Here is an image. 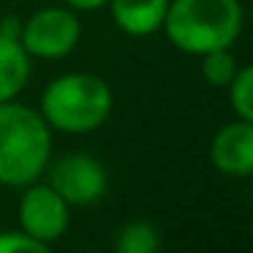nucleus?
<instances>
[{
  "mask_svg": "<svg viewBox=\"0 0 253 253\" xmlns=\"http://www.w3.org/2000/svg\"><path fill=\"white\" fill-rule=\"evenodd\" d=\"M52 136L39 112L14 101L0 104V182L30 185L49 166Z\"/></svg>",
  "mask_w": 253,
  "mask_h": 253,
  "instance_id": "f257e3e1",
  "label": "nucleus"
},
{
  "mask_svg": "<svg viewBox=\"0 0 253 253\" xmlns=\"http://www.w3.org/2000/svg\"><path fill=\"white\" fill-rule=\"evenodd\" d=\"M161 28L177 49L204 55L237 41L242 30V8L237 0H169Z\"/></svg>",
  "mask_w": 253,
  "mask_h": 253,
  "instance_id": "f03ea898",
  "label": "nucleus"
},
{
  "mask_svg": "<svg viewBox=\"0 0 253 253\" xmlns=\"http://www.w3.org/2000/svg\"><path fill=\"white\" fill-rule=\"evenodd\" d=\"M112 112V90L95 74H63L41 95V117L49 128L87 133L104 126Z\"/></svg>",
  "mask_w": 253,
  "mask_h": 253,
  "instance_id": "7ed1b4c3",
  "label": "nucleus"
},
{
  "mask_svg": "<svg viewBox=\"0 0 253 253\" xmlns=\"http://www.w3.org/2000/svg\"><path fill=\"white\" fill-rule=\"evenodd\" d=\"M79 28L77 14L71 8H39L28 22H22L19 30V44L25 46L30 57H41V60H60V57L71 55L79 44Z\"/></svg>",
  "mask_w": 253,
  "mask_h": 253,
  "instance_id": "20e7f679",
  "label": "nucleus"
},
{
  "mask_svg": "<svg viewBox=\"0 0 253 253\" xmlns=\"http://www.w3.org/2000/svg\"><path fill=\"white\" fill-rule=\"evenodd\" d=\"M68 220H71V204L49 182L46 185L30 182L19 199V229L49 248L68 231Z\"/></svg>",
  "mask_w": 253,
  "mask_h": 253,
  "instance_id": "39448f33",
  "label": "nucleus"
},
{
  "mask_svg": "<svg viewBox=\"0 0 253 253\" xmlns=\"http://www.w3.org/2000/svg\"><path fill=\"white\" fill-rule=\"evenodd\" d=\"M49 185L68 204H93L106 193L109 177L98 158L84 153H74L60 158L49 169Z\"/></svg>",
  "mask_w": 253,
  "mask_h": 253,
  "instance_id": "423d86ee",
  "label": "nucleus"
},
{
  "mask_svg": "<svg viewBox=\"0 0 253 253\" xmlns=\"http://www.w3.org/2000/svg\"><path fill=\"white\" fill-rule=\"evenodd\" d=\"M212 166L231 177L253 174V123L237 120L223 126L210 144Z\"/></svg>",
  "mask_w": 253,
  "mask_h": 253,
  "instance_id": "0eeeda50",
  "label": "nucleus"
},
{
  "mask_svg": "<svg viewBox=\"0 0 253 253\" xmlns=\"http://www.w3.org/2000/svg\"><path fill=\"white\" fill-rule=\"evenodd\" d=\"M112 19L128 36H150L164 25L169 0H109Z\"/></svg>",
  "mask_w": 253,
  "mask_h": 253,
  "instance_id": "6e6552de",
  "label": "nucleus"
},
{
  "mask_svg": "<svg viewBox=\"0 0 253 253\" xmlns=\"http://www.w3.org/2000/svg\"><path fill=\"white\" fill-rule=\"evenodd\" d=\"M30 55L17 36L0 33V104L14 101V95L28 84Z\"/></svg>",
  "mask_w": 253,
  "mask_h": 253,
  "instance_id": "1a4fd4ad",
  "label": "nucleus"
},
{
  "mask_svg": "<svg viewBox=\"0 0 253 253\" xmlns=\"http://www.w3.org/2000/svg\"><path fill=\"white\" fill-rule=\"evenodd\" d=\"M161 248V234L150 220H128L115 237L117 253H155Z\"/></svg>",
  "mask_w": 253,
  "mask_h": 253,
  "instance_id": "9d476101",
  "label": "nucleus"
},
{
  "mask_svg": "<svg viewBox=\"0 0 253 253\" xmlns=\"http://www.w3.org/2000/svg\"><path fill=\"white\" fill-rule=\"evenodd\" d=\"M199 57H202V77L207 79L212 87H229L234 74L240 71L237 57L229 52V46H226V49L204 52V55H199Z\"/></svg>",
  "mask_w": 253,
  "mask_h": 253,
  "instance_id": "9b49d317",
  "label": "nucleus"
},
{
  "mask_svg": "<svg viewBox=\"0 0 253 253\" xmlns=\"http://www.w3.org/2000/svg\"><path fill=\"white\" fill-rule=\"evenodd\" d=\"M229 98L237 117L253 123V66H245L234 74L229 84Z\"/></svg>",
  "mask_w": 253,
  "mask_h": 253,
  "instance_id": "f8f14e48",
  "label": "nucleus"
},
{
  "mask_svg": "<svg viewBox=\"0 0 253 253\" xmlns=\"http://www.w3.org/2000/svg\"><path fill=\"white\" fill-rule=\"evenodd\" d=\"M46 245L39 240H33L30 234L19 231H8V234H0V253H44Z\"/></svg>",
  "mask_w": 253,
  "mask_h": 253,
  "instance_id": "ddd939ff",
  "label": "nucleus"
},
{
  "mask_svg": "<svg viewBox=\"0 0 253 253\" xmlns=\"http://www.w3.org/2000/svg\"><path fill=\"white\" fill-rule=\"evenodd\" d=\"M66 3L71 8H79V11H93V8H101L109 0H66Z\"/></svg>",
  "mask_w": 253,
  "mask_h": 253,
  "instance_id": "4468645a",
  "label": "nucleus"
},
{
  "mask_svg": "<svg viewBox=\"0 0 253 253\" xmlns=\"http://www.w3.org/2000/svg\"><path fill=\"white\" fill-rule=\"evenodd\" d=\"M251 19H253V11H251Z\"/></svg>",
  "mask_w": 253,
  "mask_h": 253,
  "instance_id": "2eb2a0df",
  "label": "nucleus"
}]
</instances>
